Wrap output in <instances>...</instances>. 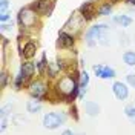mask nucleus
<instances>
[{"instance_id": "6e6552de", "label": "nucleus", "mask_w": 135, "mask_h": 135, "mask_svg": "<svg viewBox=\"0 0 135 135\" xmlns=\"http://www.w3.org/2000/svg\"><path fill=\"white\" fill-rule=\"evenodd\" d=\"M60 48H63V49H68V48H72L74 45H75V37H74V34L68 32V31H61L59 34V42H57Z\"/></svg>"}, {"instance_id": "f8f14e48", "label": "nucleus", "mask_w": 135, "mask_h": 135, "mask_svg": "<svg viewBox=\"0 0 135 135\" xmlns=\"http://www.w3.org/2000/svg\"><path fill=\"white\" fill-rule=\"evenodd\" d=\"M84 112L89 115V117H97L100 114V106L95 103V101H86L84 103Z\"/></svg>"}, {"instance_id": "393cba45", "label": "nucleus", "mask_w": 135, "mask_h": 135, "mask_svg": "<svg viewBox=\"0 0 135 135\" xmlns=\"http://www.w3.org/2000/svg\"><path fill=\"white\" fill-rule=\"evenodd\" d=\"M0 29L5 32V31H12V22L9 20V22H5V23H2L0 25Z\"/></svg>"}, {"instance_id": "ddd939ff", "label": "nucleus", "mask_w": 135, "mask_h": 135, "mask_svg": "<svg viewBox=\"0 0 135 135\" xmlns=\"http://www.w3.org/2000/svg\"><path fill=\"white\" fill-rule=\"evenodd\" d=\"M26 109H28V112H31V114L40 112V110H42V100H37V98L29 100L28 104H26Z\"/></svg>"}, {"instance_id": "412c9836", "label": "nucleus", "mask_w": 135, "mask_h": 135, "mask_svg": "<svg viewBox=\"0 0 135 135\" xmlns=\"http://www.w3.org/2000/svg\"><path fill=\"white\" fill-rule=\"evenodd\" d=\"M78 81H80V88H88V84H89V74H88L86 71H83V72L80 74Z\"/></svg>"}, {"instance_id": "cd10ccee", "label": "nucleus", "mask_w": 135, "mask_h": 135, "mask_svg": "<svg viewBox=\"0 0 135 135\" xmlns=\"http://www.w3.org/2000/svg\"><path fill=\"white\" fill-rule=\"evenodd\" d=\"M9 20H11V16H9L8 12L0 14V23H5V22H9Z\"/></svg>"}, {"instance_id": "6ab92c4d", "label": "nucleus", "mask_w": 135, "mask_h": 135, "mask_svg": "<svg viewBox=\"0 0 135 135\" xmlns=\"http://www.w3.org/2000/svg\"><path fill=\"white\" fill-rule=\"evenodd\" d=\"M48 65H49V63L46 61V55L43 54V55H42V60L37 63V71H38V74H40V75H43V74H45V71L48 69Z\"/></svg>"}, {"instance_id": "dca6fc26", "label": "nucleus", "mask_w": 135, "mask_h": 135, "mask_svg": "<svg viewBox=\"0 0 135 135\" xmlns=\"http://www.w3.org/2000/svg\"><path fill=\"white\" fill-rule=\"evenodd\" d=\"M115 77V71L109 66H104L101 68V72H100V77L98 78H104V80H109V78H114Z\"/></svg>"}, {"instance_id": "20e7f679", "label": "nucleus", "mask_w": 135, "mask_h": 135, "mask_svg": "<svg viewBox=\"0 0 135 135\" xmlns=\"http://www.w3.org/2000/svg\"><path fill=\"white\" fill-rule=\"evenodd\" d=\"M29 95L32 98H37V100H45L46 95H48V84L45 83L43 80H35L32 83H29Z\"/></svg>"}, {"instance_id": "f257e3e1", "label": "nucleus", "mask_w": 135, "mask_h": 135, "mask_svg": "<svg viewBox=\"0 0 135 135\" xmlns=\"http://www.w3.org/2000/svg\"><path fill=\"white\" fill-rule=\"evenodd\" d=\"M78 78H80V74H77V72H74V75L72 74L63 75L55 83V94L63 101L72 103L78 97V92H80V81H78Z\"/></svg>"}, {"instance_id": "9b49d317", "label": "nucleus", "mask_w": 135, "mask_h": 135, "mask_svg": "<svg viewBox=\"0 0 135 135\" xmlns=\"http://www.w3.org/2000/svg\"><path fill=\"white\" fill-rule=\"evenodd\" d=\"M35 69H37V65H34L31 60H26L25 63H22V66H20V74H23L25 77H28L31 80V77L34 75Z\"/></svg>"}, {"instance_id": "9d476101", "label": "nucleus", "mask_w": 135, "mask_h": 135, "mask_svg": "<svg viewBox=\"0 0 135 135\" xmlns=\"http://www.w3.org/2000/svg\"><path fill=\"white\" fill-rule=\"evenodd\" d=\"M35 52H37V45L34 42H26L23 46V51H22V55L25 60H31L35 57Z\"/></svg>"}, {"instance_id": "f3484780", "label": "nucleus", "mask_w": 135, "mask_h": 135, "mask_svg": "<svg viewBox=\"0 0 135 135\" xmlns=\"http://www.w3.org/2000/svg\"><path fill=\"white\" fill-rule=\"evenodd\" d=\"M123 61L127 66H135V51H126L123 54Z\"/></svg>"}, {"instance_id": "b1692460", "label": "nucleus", "mask_w": 135, "mask_h": 135, "mask_svg": "<svg viewBox=\"0 0 135 135\" xmlns=\"http://www.w3.org/2000/svg\"><path fill=\"white\" fill-rule=\"evenodd\" d=\"M66 63H68V61L63 59V57H59V59H57V61H55V65L59 66L60 71H65V69H66Z\"/></svg>"}, {"instance_id": "f03ea898", "label": "nucleus", "mask_w": 135, "mask_h": 135, "mask_svg": "<svg viewBox=\"0 0 135 135\" xmlns=\"http://www.w3.org/2000/svg\"><path fill=\"white\" fill-rule=\"evenodd\" d=\"M37 16L38 14L31 6L22 8L18 11V14H17V22H18V25L22 28H32L37 23Z\"/></svg>"}, {"instance_id": "5701e85b", "label": "nucleus", "mask_w": 135, "mask_h": 135, "mask_svg": "<svg viewBox=\"0 0 135 135\" xmlns=\"http://www.w3.org/2000/svg\"><path fill=\"white\" fill-rule=\"evenodd\" d=\"M126 83L131 86V88H134L135 89V74L134 72H131V74H127L126 75Z\"/></svg>"}, {"instance_id": "a878e982", "label": "nucleus", "mask_w": 135, "mask_h": 135, "mask_svg": "<svg viewBox=\"0 0 135 135\" xmlns=\"http://www.w3.org/2000/svg\"><path fill=\"white\" fill-rule=\"evenodd\" d=\"M9 8V2L8 0H0V12L3 14V12H6Z\"/></svg>"}, {"instance_id": "bb28decb", "label": "nucleus", "mask_w": 135, "mask_h": 135, "mask_svg": "<svg viewBox=\"0 0 135 135\" xmlns=\"http://www.w3.org/2000/svg\"><path fill=\"white\" fill-rule=\"evenodd\" d=\"M69 114L72 115V118H74V120H78V109H77L75 104H72V106L69 108Z\"/></svg>"}, {"instance_id": "423d86ee", "label": "nucleus", "mask_w": 135, "mask_h": 135, "mask_svg": "<svg viewBox=\"0 0 135 135\" xmlns=\"http://www.w3.org/2000/svg\"><path fill=\"white\" fill-rule=\"evenodd\" d=\"M104 29H108V25H104V23H101V25H94L91 29H88V32L84 34V40L88 43V46H95L98 37H100V34L103 32Z\"/></svg>"}, {"instance_id": "4468645a", "label": "nucleus", "mask_w": 135, "mask_h": 135, "mask_svg": "<svg viewBox=\"0 0 135 135\" xmlns=\"http://www.w3.org/2000/svg\"><path fill=\"white\" fill-rule=\"evenodd\" d=\"M109 14H112V3L109 2L101 3L97 9V16H109Z\"/></svg>"}, {"instance_id": "0eeeda50", "label": "nucleus", "mask_w": 135, "mask_h": 135, "mask_svg": "<svg viewBox=\"0 0 135 135\" xmlns=\"http://www.w3.org/2000/svg\"><path fill=\"white\" fill-rule=\"evenodd\" d=\"M112 92H114L117 100H126L127 97H129V88L123 81H114V84H112Z\"/></svg>"}, {"instance_id": "39448f33", "label": "nucleus", "mask_w": 135, "mask_h": 135, "mask_svg": "<svg viewBox=\"0 0 135 135\" xmlns=\"http://www.w3.org/2000/svg\"><path fill=\"white\" fill-rule=\"evenodd\" d=\"M31 8L38 14V16H51L54 11V0H35L32 5H29Z\"/></svg>"}, {"instance_id": "a211bd4d", "label": "nucleus", "mask_w": 135, "mask_h": 135, "mask_svg": "<svg viewBox=\"0 0 135 135\" xmlns=\"http://www.w3.org/2000/svg\"><path fill=\"white\" fill-rule=\"evenodd\" d=\"M28 80H29L28 77H25L23 74H20V72H18V75H17L16 80H14V86H16V89H22V88L28 83Z\"/></svg>"}, {"instance_id": "aec40b11", "label": "nucleus", "mask_w": 135, "mask_h": 135, "mask_svg": "<svg viewBox=\"0 0 135 135\" xmlns=\"http://www.w3.org/2000/svg\"><path fill=\"white\" fill-rule=\"evenodd\" d=\"M124 114H126L127 118H131L135 123V104H127L124 108Z\"/></svg>"}, {"instance_id": "c85d7f7f", "label": "nucleus", "mask_w": 135, "mask_h": 135, "mask_svg": "<svg viewBox=\"0 0 135 135\" xmlns=\"http://www.w3.org/2000/svg\"><path fill=\"white\" fill-rule=\"evenodd\" d=\"M127 5H131V6H135V0H126Z\"/></svg>"}, {"instance_id": "7ed1b4c3", "label": "nucleus", "mask_w": 135, "mask_h": 135, "mask_svg": "<svg viewBox=\"0 0 135 135\" xmlns=\"http://www.w3.org/2000/svg\"><path fill=\"white\" fill-rule=\"evenodd\" d=\"M68 115L65 112H48L43 117V126L46 129H57L66 123Z\"/></svg>"}, {"instance_id": "4be33fe9", "label": "nucleus", "mask_w": 135, "mask_h": 135, "mask_svg": "<svg viewBox=\"0 0 135 135\" xmlns=\"http://www.w3.org/2000/svg\"><path fill=\"white\" fill-rule=\"evenodd\" d=\"M8 78H9V75H8L6 71H2V72H0V88H2V89H5V88L8 86Z\"/></svg>"}, {"instance_id": "2eb2a0df", "label": "nucleus", "mask_w": 135, "mask_h": 135, "mask_svg": "<svg viewBox=\"0 0 135 135\" xmlns=\"http://www.w3.org/2000/svg\"><path fill=\"white\" fill-rule=\"evenodd\" d=\"M114 22H115V23H118L120 26H123V28H127V26H131V23H132V18H131L129 16L121 14V16L114 17Z\"/></svg>"}, {"instance_id": "1a4fd4ad", "label": "nucleus", "mask_w": 135, "mask_h": 135, "mask_svg": "<svg viewBox=\"0 0 135 135\" xmlns=\"http://www.w3.org/2000/svg\"><path fill=\"white\" fill-rule=\"evenodd\" d=\"M78 14L83 16L84 20H92L95 16V9H94V3L92 2H84L83 5L78 9Z\"/></svg>"}]
</instances>
